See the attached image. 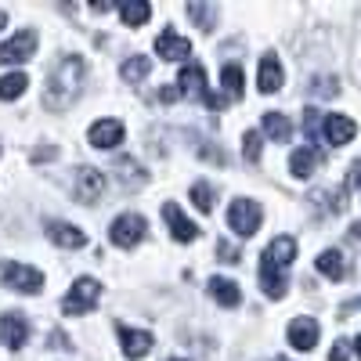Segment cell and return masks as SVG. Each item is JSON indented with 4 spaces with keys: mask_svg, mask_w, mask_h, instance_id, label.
<instances>
[{
    "mask_svg": "<svg viewBox=\"0 0 361 361\" xmlns=\"http://www.w3.org/2000/svg\"><path fill=\"white\" fill-rule=\"evenodd\" d=\"M83 76H87L83 58H80V54H62V58L54 62L47 83H44V109H51V112H66V109L76 102V94H80Z\"/></svg>",
    "mask_w": 361,
    "mask_h": 361,
    "instance_id": "1",
    "label": "cell"
},
{
    "mask_svg": "<svg viewBox=\"0 0 361 361\" xmlns=\"http://www.w3.org/2000/svg\"><path fill=\"white\" fill-rule=\"evenodd\" d=\"M296 260V238L293 235H279L275 243H267V250L260 253V286L271 300H282L286 286H289V264Z\"/></svg>",
    "mask_w": 361,
    "mask_h": 361,
    "instance_id": "2",
    "label": "cell"
},
{
    "mask_svg": "<svg viewBox=\"0 0 361 361\" xmlns=\"http://www.w3.org/2000/svg\"><path fill=\"white\" fill-rule=\"evenodd\" d=\"M260 221H264V209L257 199H235L231 209H228V224L238 238H250L260 231Z\"/></svg>",
    "mask_w": 361,
    "mask_h": 361,
    "instance_id": "3",
    "label": "cell"
},
{
    "mask_svg": "<svg viewBox=\"0 0 361 361\" xmlns=\"http://www.w3.org/2000/svg\"><path fill=\"white\" fill-rule=\"evenodd\" d=\"M0 282L18 289V293H40L44 289V275L29 264H15V260H0Z\"/></svg>",
    "mask_w": 361,
    "mask_h": 361,
    "instance_id": "4",
    "label": "cell"
},
{
    "mask_svg": "<svg viewBox=\"0 0 361 361\" xmlns=\"http://www.w3.org/2000/svg\"><path fill=\"white\" fill-rule=\"evenodd\" d=\"M102 300V286L94 282V279H76L73 282V289L66 293V300H62V311L66 314H87V311H94V304Z\"/></svg>",
    "mask_w": 361,
    "mask_h": 361,
    "instance_id": "5",
    "label": "cell"
},
{
    "mask_svg": "<svg viewBox=\"0 0 361 361\" xmlns=\"http://www.w3.org/2000/svg\"><path fill=\"white\" fill-rule=\"evenodd\" d=\"M148 231V221L141 214H119L112 224H109V238L119 246V250H134Z\"/></svg>",
    "mask_w": 361,
    "mask_h": 361,
    "instance_id": "6",
    "label": "cell"
},
{
    "mask_svg": "<svg viewBox=\"0 0 361 361\" xmlns=\"http://www.w3.org/2000/svg\"><path fill=\"white\" fill-rule=\"evenodd\" d=\"M102 192H105V173L98 166H76V173H73V195L90 206V202L102 199Z\"/></svg>",
    "mask_w": 361,
    "mask_h": 361,
    "instance_id": "7",
    "label": "cell"
},
{
    "mask_svg": "<svg viewBox=\"0 0 361 361\" xmlns=\"http://www.w3.org/2000/svg\"><path fill=\"white\" fill-rule=\"evenodd\" d=\"M33 51H37V33L33 29H18L11 40L0 44V66H18L25 58H33Z\"/></svg>",
    "mask_w": 361,
    "mask_h": 361,
    "instance_id": "8",
    "label": "cell"
},
{
    "mask_svg": "<svg viewBox=\"0 0 361 361\" xmlns=\"http://www.w3.org/2000/svg\"><path fill=\"white\" fill-rule=\"evenodd\" d=\"M322 134H325V145L340 148V145L354 141V134H357V123H354L350 116H340V112H333V116H325V119H322Z\"/></svg>",
    "mask_w": 361,
    "mask_h": 361,
    "instance_id": "9",
    "label": "cell"
},
{
    "mask_svg": "<svg viewBox=\"0 0 361 361\" xmlns=\"http://www.w3.org/2000/svg\"><path fill=\"white\" fill-rule=\"evenodd\" d=\"M87 137H90V145L94 148H116V145H123V123L119 119H94L90 123V130H87Z\"/></svg>",
    "mask_w": 361,
    "mask_h": 361,
    "instance_id": "10",
    "label": "cell"
},
{
    "mask_svg": "<svg viewBox=\"0 0 361 361\" xmlns=\"http://www.w3.org/2000/svg\"><path fill=\"white\" fill-rule=\"evenodd\" d=\"M286 336H289V347L293 350H304L307 354V350L318 347V322L314 318H293Z\"/></svg>",
    "mask_w": 361,
    "mask_h": 361,
    "instance_id": "11",
    "label": "cell"
},
{
    "mask_svg": "<svg viewBox=\"0 0 361 361\" xmlns=\"http://www.w3.org/2000/svg\"><path fill=\"white\" fill-rule=\"evenodd\" d=\"M0 340H4V347H11V350L25 347V340H29V322H25V314L8 311L4 318H0Z\"/></svg>",
    "mask_w": 361,
    "mask_h": 361,
    "instance_id": "12",
    "label": "cell"
},
{
    "mask_svg": "<svg viewBox=\"0 0 361 361\" xmlns=\"http://www.w3.org/2000/svg\"><path fill=\"white\" fill-rule=\"evenodd\" d=\"M156 51H159L163 62H180V58L192 54V40L180 37V33H173V29H163V33L156 37Z\"/></svg>",
    "mask_w": 361,
    "mask_h": 361,
    "instance_id": "13",
    "label": "cell"
},
{
    "mask_svg": "<svg viewBox=\"0 0 361 361\" xmlns=\"http://www.w3.org/2000/svg\"><path fill=\"white\" fill-rule=\"evenodd\" d=\"M47 238L54 246H62V250H83L87 246V231L76 228V224H66V221H51L47 224Z\"/></svg>",
    "mask_w": 361,
    "mask_h": 361,
    "instance_id": "14",
    "label": "cell"
},
{
    "mask_svg": "<svg viewBox=\"0 0 361 361\" xmlns=\"http://www.w3.org/2000/svg\"><path fill=\"white\" fill-rule=\"evenodd\" d=\"M282 83H286L282 62L275 54H264L260 58V73H257V90L260 94H275V90H282Z\"/></svg>",
    "mask_w": 361,
    "mask_h": 361,
    "instance_id": "15",
    "label": "cell"
},
{
    "mask_svg": "<svg viewBox=\"0 0 361 361\" xmlns=\"http://www.w3.org/2000/svg\"><path fill=\"white\" fill-rule=\"evenodd\" d=\"M177 87H180V94L202 98V102H206V94H209V87H206V69H202L199 62H188L185 69H180V76H177Z\"/></svg>",
    "mask_w": 361,
    "mask_h": 361,
    "instance_id": "16",
    "label": "cell"
},
{
    "mask_svg": "<svg viewBox=\"0 0 361 361\" xmlns=\"http://www.w3.org/2000/svg\"><path fill=\"white\" fill-rule=\"evenodd\" d=\"M163 217H166L170 235L177 238V243H195V238H199V228H195L185 214H180V206H177V202H166V206H163Z\"/></svg>",
    "mask_w": 361,
    "mask_h": 361,
    "instance_id": "17",
    "label": "cell"
},
{
    "mask_svg": "<svg viewBox=\"0 0 361 361\" xmlns=\"http://www.w3.org/2000/svg\"><path fill=\"white\" fill-rule=\"evenodd\" d=\"M116 333H119V343H123V354L134 361L152 350V333H141V329H130V325H119Z\"/></svg>",
    "mask_w": 361,
    "mask_h": 361,
    "instance_id": "18",
    "label": "cell"
},
{
    "mask_svg": "<svg viewBox=\"0 0 361 361\" xmlns=\"http://www.w3.org/2000/svg\"><path fill=\"white\" fill-rule=\"evenodd\" d=\"M260 127H264V134L275 141V145H286L293 137V123H289L286 112H264L260 116Z\"/></svg>",
    "mask_w": 361,
    "mask_h": 361,
    "instance_id": "19",
    "label": "cell"
},
{
    "mask_svg": "<svg viewBox=\"0 0 361 361\" xmlns=\"http://www.w3.org/2000/svg\"><path fill=\"white\" fill-rule=\"evenodd\" d=\"M314 264H318V271H322L325 279H333V282L347 279V260H343V253H340V250H322Z\"/></svg>",
    "mask_w": 361,
    "mask_h": 361,
    "instance_id": "20",
    "label": "cell"
},
{
    "mask_svg": "<svg viewBox=\"0 0 361 361\" xmlns=\"http://www.w3.org/2000/svg\"><path fill=\"white\" fill-rule=\"evenodd\" d=\"M209 296H214L221 307H238L243 304V293H238V286L231 279H209Z\"/></svg>",
    "mask_w": 361,
    "mask_h": 361,
    "instance_id": "21",
    "label": "cell"
},
{
    "mask_svg": "<svg viewBox=\"0 0 361 361\" xmlns=\"http://www.w3.org/2000/svg\"><path fill=\"white\" fill-rule=\"evenodd\" d=\"M322 163V156L314 152V148H296V152L289 156V170H293V177H300V180H304V177H311L314 173V166Z\"/></svg>",
    "mask_w": 361,
    "mask_h": 361,
    "instance_id": "22",
    "label": "cell"
},
{
    "mask_svg": "<svg viewBox=\"0 0 361 361\" xmlns=\"http://www.w3.org/2000/svg\"><path fill=\"white\" fill-rule=\"evenodd\" d=\"M311 202H314V209L325 217V214H343L347 209V192L343 188H336V192H311Z\"/></svg>",
    "mask_w": 361,
    "mask_h": 361,
    "instance_id": "23",
    "label": "cell"
},
{
    "mask_svg": "<svg viewBox=\"0 0 361 361\" xmlns=\"http://www.w3.org/2000/svg\"><path fill=\"white\" fill-rule=\"evenodd\" d=\"M221 83H224V102H238V98L246 94L243 69H238L235 62H231V66H224V73H221Z\"/></svg>",
    "mask_w": 361,
    "mask_h": 361,
    "instance_id": "24",
    "label": "cell"
},
{
    "mask_svg": "<svg viewBox=\"0 0 361 361\" xmlns=\"http://www.w3.org/2000/svg\"><path fill=\"white\" fill-rule=\"evenodd\" d=\"M148 69H152V58H145V54H130L123 66H119V76H123L127 83H141L148 76Z\"/></svg>",
    "mask_w": 361,
    "mask_h": 361,
    "instance_id": "25",
    "label": "cell"
},
{
    "mask_svg": "<svg viewBox=\"0 0 361 361\" xmlns=\"http://www.w3.org/2000/svg\"><path fill=\"white\" fill-rule=\"evenodd\" d=\"M25 87H29V76H25V73H8V76H0V102L22 98Z\"/></svg>",
    "mask_w": 361,
    "mask_h": 361,
    "instance_id": "26",
    "label": "cell"
},
{
    "mask_svg": "<svg viewBox=\"0 0 361 361\" xmlns=\"http://www.w3.org/2000/svg\"><path fill=\"white\" fill-rule=\"evenodd\" d=\"M119 18L127 25H145L152 18V4H145V0H130V4H119Z\"/></svg>",
    "mask_w": 361,
    "mask_h": 361,
    "instance_id": "27",
    "label": "cell"
},
{
    "mask_svg": "<svg viewBox=\"0 0 361 361\" xmlns=\"http://www.w3.org/2000/svg\"><path fill=\"white\" fill-rule=\"evenodd\" d=\"M188 18H195L199 22V29H214L217 25V4H199V0H192L188 4Z\"/></svg>",
    "mask_w": 361,
    "mask_h": 361,
    "instance_id": "28",
    "label": "cell"
},
{
    "mask_svg": "<svg viewBox=\"0 0 361 361\" xmlns=\"http://www.w3.org/2000/svg\"><path fill=\"white\" fill-rule=\"evenodd\" d=\"M116 166L123 170V180H127V185H130V180H134V185H145V180H148V173L141 170V163H137V159L119 156V159H116Z\"/></svg>",
    "mask_w": 361,
    "mask_h": 361,
    "instance_id": "29",
    "label": "cell"
},
{
    "mask_svg": "<svg viewBox=\"0 0 361 361\" xmlns=\"http://www.w3.org/2000/svg\"><path fill=\"white\" fill-rule=\"evenodd\" d=\"M192 202H195V209H199V214H209V209H214V188H209L206 180L192 185Z\"/></svg>",
    "mask_w": 361,
    "mask_h": 361,
    "instance_id": "30",
    "label": "cell"
},
{
    "mask_svg": "<svg viewBox=\"0 0 361 361\" xmlns=\"http://www.w3.org/2000/svg\"><path fill=\"white\" fill-rule=\"evenodd\" d=\"M260 130H246L243 134V156H246V163H260Z\"/></svg>",
    "mask_w": 361,
    "mask_h": 361,
    "instance_id": "31",
    "label": "cell"
},
{
    "mask_svg": "<svg viewBox=\"0 0 361 361\" xmlns=\"http://www.w3.org/2000/svg\"><path fill=\"white\" fill-rule=\"evenodd\" d=\"M217 257H224V264H238V250L228 246L224 238H217Z\"/></svg>",
    "mask_w": 361,
    "mask_h": 361,
    "instance_id": "32",
    "label": "cell"
},
{
    "mask_svg": "<svg viewBox=\"0 0 361 361\" xmlns=\"http://www.w3.org/2000/svg\"><path fill=\"white\" fill-rule=\"evenodd\" d=\"M347 354H350V343H347V340H336V343H333V354H329V361H347Z\"/></svg>",
    "mask_w": 361,
    "mask_h": 361,
    "instance_id": "33",
    "label": "cell"
},
{
    "mask_svg": "<svg viewBox=\"0 0 361 361\" xmlns=\"http://www.w3.org/2000/svg\"><path fill=\"white\" fill-rule=\"evenodd\" d=\"M180 98V87H163L159 90V102H177Z\"/></svg>",
    "mask_w": 361,
    "mask_h": 361,
    "instance_id": "34",
    "label": "cell"
},
{
    "mask_svg": "<svg viewBox=\"0 0 361 361\" xmlns=\"http://www.w3.org/2000/svg\"><path fill=\"white\" fill-rule=\"evenodd\" d=\"M58 156V148H37L33 152V163H40V159H54Z\"/></svg>",
    "mask_w": 361,
    "mask_h": 361,
    "instance_id": "35",
    "label": "cell"
},
{
    "mask_svg": "<svg viewBox=\"0 0 361 361\" xmlns=\"http://www.w3.org/2000/svg\"><path fill=\"white\" fill-rule=\"evenodd\" d=\"M350 185H354V188L361 192V159H357V163L350 166Z\"/></svg>",
    "mask_w": 361,
    "mask_h": 361,
    "instance_id": "36",
    "label": "cell"
},
{
    "mask_svg": "<svg viewBox=\"0 0 361 361\" xmlns=\"http://www.w3.org/2000/svg\"><path fill=\"white\" fill-rule=\"evenodd\" d=\"M90 11H98V15H105V11H112V4H109V0H94V4H90Z\"/></svg>",
    "mask_w": 361,
    "mask_h": 361,
    "instance_id": "37",
    "label": "cell"
},
{
    "mask_svg": "<svg viewBox=\"0 0 361 361\" xmlns=\"http://www.w3.org/2000/svg\"><path fill=\"white\" fill-rule=\"evenodd\" d=\"M350 238H361V221H354V224H350Z\"/></svg>",
    "mask_w": 361,
    "mask_h": 361,
    "instance_id": "38",
    "label": "cell"
},
{
    "mask_svg": "<svg viewBox=\"0 0 361 361\" xmlns=\"http://www.w3.org/2000/svg\"><path fill=\"white\" fill-rule=\"evenodd\" d=\"M354 354H357V357H361V336H357V340H354Z\"/></svg>",
    "mask_w": 361,
    "mask_h": 361,
    "instance_id": "39",
    "label": "cell"
},
{
    "mask_svg": "<svg viewBox=\"0 0 361 361\" xmlns=\"http://www.w3.org/2000/svg\"><path fill=\"white\" fill-rule=\"evenodd\" d=\"M4 22H8V15H4V11H0V29H4Z\"/></svg>",
    "mask_w": 361,
    "mask_h": 361,
    "instance_id": "40",
    "label": "cell"
},
{
    "mask_svg": "<svg viewBox=\"0 0 361 361\" xmlns=\"http://www.w3.org/2000/svg\"><path fill=\"white\" fill-rule=\"evenodd\" d=\"M275 361H286V357H275Z\"/></svg>",
    "mask_w": 361,
    "mask_h": 361,
    "instance_id": "41",
    "label": "cell"
},
{
    "mask_svg": "<svg viewBox=\"0 0 361 361\" xmlns=\"http://www.w3.org/2000/svg\"><path fill=\"white\" fill-rule=\"evenodd\" d=\"M170 361H180V357H170Z\"/></svg>",
    "mask_w": 361,
    "mask_h": 361,
    "instance_id": "42",
    "label": "cell"
}]
</instances>
